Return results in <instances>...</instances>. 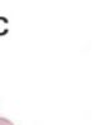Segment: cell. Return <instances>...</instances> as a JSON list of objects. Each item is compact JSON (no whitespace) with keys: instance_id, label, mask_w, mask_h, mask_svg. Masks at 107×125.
<instances>
[{"instance_id":"6da1fadb","label":"cell","mask_w":107,"mask_h":125,"mask_svg":"<svg viewBox=\"0 0 107 125\" xmlns=\"http://www.w3.org/2000/svg\"><path fill=\"white\" fill-rule=\"evenodd\" d=\"M0 125H14L13 123H10L8 119H5V118H1L0 119Z\"/></svg>"}]
</instances>
